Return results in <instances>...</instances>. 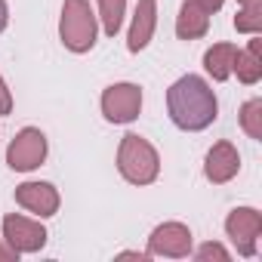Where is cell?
<instances>
[{"instance_id": "cell-9", "label": "cell", "mask_w": 262, "mask_h": 262, "mask_svg": "<svg viewBox=\"0 0 262 262\" xmlns=\"http://www.w3.org/2000/svg\"><path fill=\"white\" fill-rule=\"evenodd\" d=\"M16 204L22 210L34 213L37 219H50L59 213L62 198H59V188L53 182H22L16 188Z\"/></svg>"}, {"instance_id": "cell-14", "label": "cell", "mask_w": 262, "mask_h": 262, "mask_svg": "<svg viewBox=\"0 0 262 262\" xmlns=\"http://www.w3.org/2000/svg\"><path fill=\"white\" fill-rule=\"evenodd\" d=\"M234 56H237V47H234V43H213V47L204 53V71H207L216 83H225V80L231 77Z\"/></svg>"}, {"instance_id": "cell-6", "label": "cell", "mask_w": 262, "mask_h": 262, "mask_svg": "<svg viewBox=\"0 0 262 262\" xmlns=\"http://www.w3.org/2000/svg\"><path fill=\"white\" fill-rule=\"evenodd\" d=\"M225 234L244 259H253L262 234V213L256 207H234L225 219Z\"/></svg>"}, {"instance_id": "cell-13", "label": "cell", "mask_w": 262, "mask_h": 262, "mask_svg": "<svg viewBox=\"0 0 262 262\" xmlns=\"http://www.w3.org/2000/svg\"><path fill=\"white\" fill-rule=\"evenodd\" d=\"M231 74H237V80L247 86H256L262 80V40H259V34H253L247 50H237Z\"/></svg>"}, {"instance_id": "cell-18", "label": "cell", "mask_w": 262, "mask_h": 262, "mask_svg": "<svg viewBox=\"0 0 262 262\" xmlns=\"http://www.w3.org/2000/svg\"><path fill=\"white\" fill-rule=\"evenodd\" d=\"M191 256H194L198 262H207V259H219V262H228V259H231V253H228L222 244H216V241H210V244H204V247L191 250Z\"/></svg>"}, {"instance_id": "cell-3", "label": "cell", "mask_w": 262, "mask_h": 262, "mask_svg": "<svg viewBox=\"0 0 262 262\" xmlns=\"http://www.w3.org/2000/svg\"><path fill=\"white\" fill-rule=\"evenodd\" d=\"M59 40L74 56H83L99 43V16L93 13L90 0H62Z\"/></svg>"}, {"instance_id": "cell-10", "label": "cell", "mask_w": 262, "mask_h": 262, "mask_svg": "<svg viewBox=\"0 0 262 262\" xmlns=\"http://www.w3.org/2000/svg\"><path fill=\"white\" fill-rule=\"evenodd\" d=\"M241 173V155H237V148L231 145V142H216L210 151H207V158H204V176H207V182H213V185H225V182H231L234 176Z\"/></svg>"}, {"instance_id": "cell-19", "label": "cell", "mask_w": 262, "mask_h": 262, "mask_svg": "<svg viewBox=\"0 0 262 262\" xmlns=\"http://www.w3.org/2000/svg\"><path fill=\"white\" fill-rule=\"evenodd\" d=\"M13 111V93L4 80V74H0V114H10Z\"/></svg>"}, {"instance_id": "cell-5", "label": "cell", "mask_w": 262, "mask_h": 262, "mask_svg": "<svg viewBox=\"0 0 262 262\" xmlns=\"http://www.w3.org/2000/svg\"><path fill=\"white\" fill-rule=\"evenodd\" d=\"M99 105H102V117L108 123H133L142 111V86L129 83V80L111 83V86H105Z\"/></svg>"}, {"instance_id": "cell-4", "label": "cell", "mask_w": 262, "mask_h": 262, "mask_svg": "<svg viewBox=\"0 0 262 262\" xmlns=\"http://www.w3.org/2000/svg\"><path fill=\"white\" fill-rule=\"evenodd\" d=\"M47 155H50V142L43 136V129L25 126L7 145V167L16 170V173H31L47 161Z\"/></svg>"}, {"instance_id": "cell-8", "label": "cell", "mask_w": 262, "mask_h": 262, "mask_svg": "<svg viewBox=\"0 0 262 262\" xmlns=\"http://www.w3.org/2000/svg\"><path fill=\"white\" fill-rule=\"evenodd\" d=\"M47 228H43V222L40 219H28V216H22V213H7L4 216V241L19 253V256H25V253H40L43 247H47Z\"/></svg>"}, {"instance_id": "cell-15", "label": "cell", "mask_w": 262, "mask_h": 262, "mask_svg": "<svg viewBox=\"0 0 262 262\" xmlns=\"http://www.w3.org/2000/svg\"><path fill=\"white\" fill-rule=\"evenodd\" d=\"M99 4V25L108 37H114L123 25V16H126V0H96Z\"/></svg>"}, {"instance_id": "cell-11", "label": "cell", "mask_w": 262, "mask_h": 262, "mask_svg": "<svg viewBox=\"0 0 262 262\" xmlns=\"http://www.w3.org/2000/svg\"><path fill=\"white\" fill-rule=\"evenodd\" d=\"M158 28V0H139L133 22H129V34H126V50L129 53H142Z\"/></svg>"}, {"instance_id": "cell-21", "label": "cell", "mask_w": 262, "mask_h": 262, "mask_svg": "<svg viewBox=\"0 0 262 262\" xmlns=\"http://www.w3.org/2000/svg\"><path fill=\"white\" fill-rule=\"evenodd\" d=\"M7 25H10V7H7V0H0V34L7 31Z\"/></svg>"}, {"instance_id": "cell-17", "label": "cell", "mask_w": 262, "mask_h": 262, "mask_svg": "<svg viewBox=\"0 0 262 262\" xmlns=\"http://www.w3.org/2000/svg\"><path fill=\"white\" fill-rule=\"evenodd\" d=\"M237 34H262V7H241L234 16Z\"/></svg>"}, {"instance_id": "cell-23", "label": "cell", "mask_w": 262, "mask_h": 262, "mask_svg": "<svg viewBox=\"0 0 262 262\" xmlns=\"http://www.w3.org/2000/svg\"><path fill=\"white\" fill-rule=\"evenodd\" d=\"M241 7H262V0H237Z\"/></svg>"}, {"instance_id": "cell-22", "label": "cell", "mask_w": 262, "mask_h": 262, "mask_svg": "<svg viewBox=\"0 0 262 262\" xmlns=\"http://www.w3.org/2000/svg\"><path fill=\"white\" fill-rule=\"evenodd\" d=\"M10 259H19V253H16L10 244H4V241H0V262H10Z\"/></svg>"}, {"instance_id": "cell-1", "label": "cell", "mask_w": 262, "mask_h": 262, "mask_svg": "<svg viewBox=\"0 0 262 262\" xmlns=\"http://www.w3.org/2000/svg\"><path fill=\"white\" fill-rule=\"evenodd\" d=\"M167 111L179 129L201 133V129L213 126V120L219 117V99L201 74H182L167 90Z\"/></svg>"}, {"instance_id": "cell-7", "label": "cell", "mask_w": 262, "mask_h": 262, "mask_svg": "<svg viewBox=\"0 0 262 262\" xmlns=\"http://www.w3.org/2000/svg\"><path fill=\"white\" fill-rule=\"evenodd\" d=\"M191 247H194V237H191V228L185 222H161L151 234H148V247H145V256H167V259H185L191 256Z\"/></svg>"}, {"instance_id": "cell-20", "label": "cell", "mask_w": 262, "mask_h": 262, "mask_svg": "<svg viewBox=\"0 0 262 262\" xmlns=\"http://www.w3.org/2000/svg\"><path fill=\"white\" fill-rule=\"evenodd\" d=\"M198 4H201V7H204L210 16H213V13H219V10L225 7V0H198Z\"/></svg>"}, {"instance_id": "cell-12", "label": "cell", "mask_w": 262, "mask_h": 262, "mask_svg": "<svg viewBox=\"0 0 262 262\" xmlns=\"http://www.w3.org/2000/svg\"><path fill=\"white\" fill-rule=\"evenodd\" d=\"M210 31V13L198 0H185L176 16V37L179 40H201Z\"/></svg>"}, {"instance_id": "cell-16", "label": "cell", "mask_w": 262, "mask_h": 262, "mask_svg": "<svg viewBox=\"0 0 262 262\" xmlns=\"http://www.w3.org/2000/svg\"><path fill=\"white\" fill-rule=\"evenodd\" d=\"M241 129L253 139V142H262V99H250L241 105Z\"/></svg>"}, {"instance_id": "cell-2", "label": "cell", "mask_w": 262, "mask_h": 262, "mask_svg": "<svg viewBox=\"0 0 262 262\" xmlns=\"http://www.w3.org/2000/svg\"><path fill=\"white\" fill-rule=\"evenodd\" d=\"M117 173L129 185H151L161 176V155L158 148L139 136V133H126L117 145Z\"/></svg>"}]
</instances>
